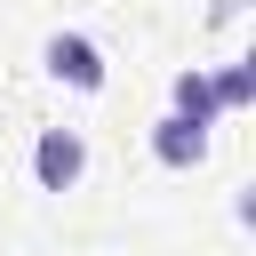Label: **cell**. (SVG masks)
Segmentation results:
<instances>
[{"label":"cell","instance_id":"2","mask_svg":"<svg viewBox=\"0 0 256 256\" xmlns=\"http://www.w3.org/2000/svg\"><path fill=\"white\" fill-rule=\"evenodd\" d=\"M88 176V136L80 128H40L32 136V184L40 192H72Z\"/></svg>","mask_w":256,"mask_h":256},{"label":"cell","instance_id":"1","mask_svg":"<svg viewBox=\"0 0 256 256\" xmlns=\"http://www.w3.org/2000/svg\"><path fill=\"white\" fill-rule=\"evenodd\" d=\"M40 72L48 80H64V88H80V96H104V48L88 40V32H48L40 40Z\"/></svg>","mask_w":256,"mask_h":256},{"label":"cell","instance_id":"3","mask_svg":"<svg viewBox=\"0 0 256 256\" xmlns=\"http://www.w3.org/2000/svg\"><path fill=\"white\" fill-rule=\"evenodd\" d=\"M152 160H160V168H176V176H184V168H200V160H208V128H192V120L160 112V120H152Z\"/></svg>","mask_w":256,"mask_h":256},{"label":"cell","instance_id":"4","mask_svg":"<svg viewBox=\"0 0 256 256\" xmlns=\"http://www.w3.org/2000/svg\"><path fill=\"white\" fill-rule=\"evenodd\" d=\"M168 112L192 120V128H216V96H208V64H184L168 80Z\"/></svg>","mask_w":256,"mask_h":256},{"label":"cell","instance_id":"5","mask_svg":"<svg viewBox=\"0 0 256 256\" xmlns=\"http://www.w3.org/2000/svg\"><path fill=\"white\" fill-rule=\"evenodd\" d=\"M208 96H216V120H224V112H248V104H256V56L216 64V72H208Z\"/></svg>","mask_w":256,"mask_h":256},{"label":"cell","instance_id":"6","mask_svg":"<svg viewBox=\"0 0 256 256\" xmlns=\"http://www.w3.org/2000/svg\"><path fill=\"white\" fill-rule=\"evenodd\" d=\"M240 8H248V0H216V24H232V16H240Z\"/></svg>","mask_w":256,"mask_h":256}]
</instances>
